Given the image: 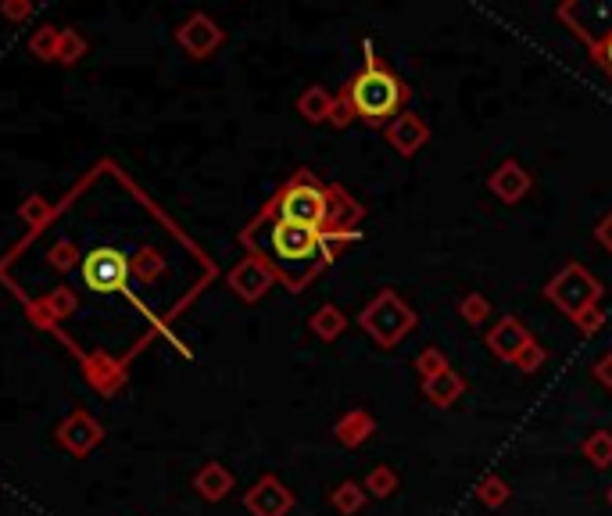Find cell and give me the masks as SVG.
<instances>
[{"instance_id": "cell-1", "label": "cell", "mask_w": 612, "mask_h": 516, "mask_svg": "<svg viewBox=\"0 0 612 516\" xmlns=\"http://www.w3.org/2000/svg\"><path fill=\"white\" fill-rule=\"evenodd\" d=\"M408 101V86L398 72L376 54L373 40L362 43V69L344 83L333 104L330 126L344 129L348 122H366V126H391Z\"/></svg>"}, {"instance_id": "cell-2", "label": "cell", "mask_w": 612, "mask_h": 516, "mask_svg": "<svg viewBox=\"0 0 612 516\" xmlns=\"http://www.w3.org/2000/svg\"><path fill=\"white\" fill-rule=\"evenodd\" d=\"M272 215L283 223H298L319 233H358L355 226L362 223L366 208L351 201L340 187H326L301 169L287 187L272 201Z\"/></svg>"}, {"instance_id": "cell-3", "label": "cell", "mask_w": 612, "mask_h": 516, "mask_svg": "<svg viewBox=\"0 0 612 516\" xmlns=\"http://www.w3.org/2000/svg\"><path fill=\"white\" fill-rule=\"evenodd\" d=\"M348 241H358V233H319L298 223L272 219L269 226V258L290 284V291H301L305 280H312L323 266L337 258V248Z\"/></svg>"}, {"instance_id": "cell-4", "label": "cell", "mask_w": 612, "mask_h": 516, "mask_svg": "<svg viewBox=\"0 0 612 516\" xmlns=\"http://www.w3.org/2000/svg\"><path fill=\"white\" fill-rule=\"evenodd\" d=\"M416 323H419L416 309H412L398 291H391V287H383L366 309L358 312V327L366 330L380 348H387V352L398 348V344L416 330Z\"/></svg>"}, {"instance_id": "cell-5", "label": "cell", "mask_w": 612, "mask_h": 516, "mask_svg": "<svg viewBox=\"0 0 612 516\" xmlns=\"http://www.w3.org/2000/svg\"><path fill=\"white\" fill-rule=\"evenodd\" d=\"M602 294H605L602 280H598L587 266H580V262H566V266L548 280V287H544V298L552 301L555 309L570 319H577L580 312L602 305Z\"/></svg>"}, {"instance_id": "cell-6", "label": "cell", "mask_w": 612, "mask_h": 516, "mask_svg": "<svg viewBox=\"0 0 612 516\" xmlns=\"http://www.w3.org/2000/svg\"><path fill=\"white\" fill-rule=\"evenodd\" d=\"M83 276L86 284L94 287V291H119L122 284H126L129 276V262L122 251L115 248H97L86 255L83 262Z\"/></svg>"}, {"instance_id": "cell-7", "label": "cell", "mask_w": 612, "mask_h": 516, "mask_svg": "<svg viewBox=\"0 0 612 516\" xmlns=\"http://www.w3.org/2000/svg\"><path fill=\"white\" fill-rule=\"evenodd\" d=\"M487 190H491L502 205H519V201L534 190V176H530L527 165H519L516 158H505V162L487 176Z\"/></svg>"}, {"instance_id": "cell-8", "label": "cell", "mask_w": 612, "mask_h": 516, "mask_svg": "<svg viewBox=\"0 0 612 516\" xmlns=\"http://www.w3.org/2000/svg\"><path fill=\"white\" fill-rule=\"evenodd\" d=\"M530 341H534V334H530L516 316H502L491 330H487V348H491V355L509 362V366H516V359L523 355V348H527Z\"/></svg>"}, {"instance_id": "cell-9", "label": "cell", "mask_w": 612, "mask_h": 516, "mask_svg": "<svg viewBox=\"0 0 612 516\" xmlns=\"http://www.w3.org/2000/svg\"><path fill=\"white\" fill-rule=\"evenodd\" d=\"M383 133H387V144H391L401 158L419 155V151H423V144L430 140V126H426L423 115H416L412 108H408V112H401L391 126L383 129Z\"/></svg>"}, {"instance_id": "cell-10", "label": "cell", "mask_w": 612, "mask_h": 516, "mask_svg": "<svg viewBox=\"0 0 612 516\" xmlns=\"http://www.w3.org/2000/svg\"><path fill=\"white\" fill-rule=\"evenodd\" d=\"M290 506H294V495L276 477H262L255 488L247 491V509L255 516H287Z\"/></svg>"}, {"instance_id": "cell-11", "label": "cell", "mask_w": 612, "mask_h": 516, "mask_svg": "<svg viewBox=\"0 0 612 516\" xmlns=\"http://www.w3.org/2000/svg\"><path fill=\"white\" fill-rule=\"evenodd\" d=\"M573 11H577V8H573V4H566V8H559V18L566 22V26H570V33L587 47L591 61H595L598 69H602L605 76L612 79V29L605 36H595L591 29L584 26V22H577V15H573Z\"/></svg>"}, {"instance_id": "cell-12", "label": "cell", "mask_w": 612, "mask_h": 516, "mask_svg": "<svg viewBox=\"0 0 612 516\" xmlns=\"http://www.w3.org/2000/svg\"><path fill=\"white\" fill-rule=\"evenodd\" d=\"M269 284H272V266L258 255L244 258V262L233 269V287H237V294L247 301L262 298V294L269 291Z\"/></svg>"}, {"instance_id": "cell-13", "label": "cell", "mask_w": 612, "mask_h": 516, "mask_svg": "<svg viewBox=\"0 0 612 516\" xmlns=\"http://www.w3.org/2000/svg\"><path fill=\"white\" fill-rule=\"evenodd\" d=\"M462 395H466V377H462L455 366H448V370L437 373V377L423 380V398L430 405H437V409H451Z\"/></svg>"}, {"instance_id": "cell-14", "label": "cell", "mask_w": 612, "mask_h": 516, "mask_svg": "<svg viewBox=\"0 0 612 516\" xmlns=\"http://www.w3.org/2000/svg\"><path fill=\"white\" fill-rule=\"evenodd\" d=\"M373 434H376V420H373V413H369V409H351V413L340 416L337 427H333V438H337L344 448L366 445Z\"/></svg>"}, {"instance_id": "cell-15", "label": "cell", "mask_w": 612, "mask_h": 516, "mask_svg": "<svg viewBox=\"0 0 612 516\" xmlns=\"http://www.w3.org/2000/svg\"><path fill=\"white\" fill-rule=\"evenodd\" d=\"M580 456L595 466V470H609L612 466V430H605V427L591 430V434L580 441Z\"/></svg>"}, {"instance_id": "cell-16", "label": "cell", "mask_w": 612, "mask_h": 516, "mask_svg": "<svg viewBox=\"0 0 612 516\" xmlns=\"http://www.w3.org/2000/svg\"><path fill=\"white\" fill-rule=\"evenodd\" d=\"M333 104H337V97L326 94L323 86H308L305 94L298 97V112L305 115L308 122H330Z\"/></svg>"}, {"instance_id": "cell-17", "label": "cell", "mask_w": 612, "mask_h": 516, "mask_svg": "<svg viewBox=\"0 0 612 516\" xmlns=\"http://www.w3.org/2000/svg\"><path fill=\"white\" fill-rule=\"evenodd\" d=\"M366 488L358 481H340L337 488L330 491V506L337 509L340 516H355V513H362V506H366Z\"/></svg>"}, {"instance_id": "cell-18", "label": "cell", "mask_w": 612, "mask_h": 516, "mask_svg": "<svg viewBox=\"0 0 612 516\" xmlns=\"http://www.w3.org/2000/svg\"><path fill=\"white\" fill-rule=\"evenodd\" d=\"M344 330H348V316H344L337 305H323V309L312 316V334L323 337V341H337Z\"/></svg>"}, {"instance_id": "cell-19", "label": "cell", "mask_w": 612, "mask_h": 516, "mask_svg": "<svg viewBox=\"0 0 612 516\" xmlns=\"http://www.w3.org/2000/svg\"><path fill=\"white\" fill-rule=\"evenodd\" d=\"M476 499L484 502L487 509H502L505 502L512 499V488L505 477H498V473H484L480 484H476Z\"/></svg>"}, {"instance_id": "cell-20", "label": "cell", "mask_w": 612, "mask_h": 516, "mask_svg": "<svg viewBox=\"0 0 612 516\" xmlns=\"http://www.w3.org/2000/svg\"><path fill=\"white\" fill-rule=\"evenodd\" d=\"M362 488H366L369 499H391L398 491V473H394V466H373Z\"/></svg>"}, {"instance_id": "cell-21", "label": "cell", "mask_w": 612, "mask_h": 516, "mask_svg": "<svg viewBox=\"0 0 612 516\" xmlns=\"http://www.w3.org/2000/svg\"><path fill=\"white\" fill-rule=\"evenodd\" d=\"M459 316L466 319L469 327H480V323H487V316H491V301H487L484 294H466V298L459 301Z\"/></svg>"}, {"instance_id": "cell-22", "label": "cell", "mask_w": 612, "mask_h": 516, "mask_svg": "<svg viewBox=\"0 0 612 516\" xmlns=\"http://www.w3.org/2000/svg\"><path fill=\"white\" fill-rule=\"evenodd\" d=\"M448 370V355L441 352V348H423V352L416 355V373L419 380H430L437 377V373Z\"/></svg>"}, {"instance_id": "cell-23", "label": "cell", "mask_w": 612, "mask_h": 516, "mask_svg": "<svg viewBox=\"0 0 612 516\" xmlns=\"http://www.w3.org/2000/svg\"><path fill=\"white\" fill-rule=\"evenodd\" d=\"M544 362H548V352H544V344H537V337H534V341H530L527 348H523V355L516 359V370H519V373H527V377H530V373L541 370Z\"/></svg>"}, {"instance_id": "cell-24", "label": "cell", "mask_w": 612, "mask_h": 516, "mask_svg": "<svg viewBox=\"0 0 612 516\" xmlns=\"http://www.w3.org/2000/svg\"><path fill=\"white\" fill-rule=\"evenodd\" d=\"M201 484H204V495L219 499V495H226V491H230V473H222L219 466H212V470L201 477Z\"/></svg>"}, {"instance_id": "cell-25", "label": "cell", "mask_w": 612, "mask_h": 516, "mask_svg": "<svg viewBox=\"0 0 612 516\" xmlns=\"http://www.w3.org/2000/svg\"><path fill=\"white\" fill-rule=\"evenodd\" d=\"M573 323H577V330H584L587 337H591V334H598V330L605 327V312H602V305H595V309L580 312V316L573 319Z\"/></svg>"}, {"instance_id": "cell-26", "label": "cell", "mask_w": 612, "mask_h": 516, "mask_svg": "<svg viewBox=\"0 0 612 516\" xmlns=\"http://www.w3.org/2000/svg\"><path fill=\"white\" fill-rule=\"evenodd\" d=\"M591 377H595L598 384L609 387V391H612V352H605L602 359H598L595 366H591Z\"/></svg>"}, {"instance_id": "cell-27", "label": "cell", "mask_w": 612, "mask_h": 516, "mask_svg": "<svg viewBox=\"0 0 612 516\" xmlns=\"http://www.w3.org/2000/svg\"><path fill=\"white\" fill-rule=\"evenodd\" d=\"M595 241L602 244L605 251H609L612 255V212L609 215H602V219H598V226H595Z\"/></svg>"}, {"instance_id": "cell-28", "label": "cell", "mask_w": 612, "mask_h": 516, "mask_svg": "<svg viewBox=\"0 0 612 516\" xmlns=\"http://www.w3.org/2000/svg\"><path fill=\"white\" fill-rule=\"evenodd\" d=\"M609 499H612V495H609Z\"/></svg>"}]
</instances>
